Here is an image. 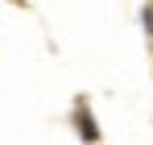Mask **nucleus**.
Returning a JSON list of instances; mask_svg holds the SVG:
<instances>
[{
	"mask_svg": "<svg viewBox=\"0 0 153 145\" xmlns=\"http://www.w3.org/2000/svg\"><path fill=\"white\" fill-rule=\"evenodd\" d=\"M79 133H83L87 141H95V137H100V129H95V120H91L87 112H79Z\"/></svg>",
	"mask_w": 153,
	"mask_h": 145,
	"instance_id": "nucleus-1",
	"label": "nucleus"
}]
</instances>
